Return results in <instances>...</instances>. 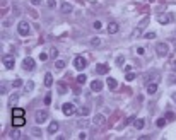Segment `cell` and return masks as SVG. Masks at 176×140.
<instances>
[{
    "label": "cell",
    "mask_w": 176,
    "mask_h": 140,
    "mask_svg": "<svg viewBox=\"0 0 176 140\" xmlns=\"http://www.w3.org/2000/svg\"><path fill=\"white\" fill-rule=\"evenodd\" d=\"M26 125V120H24V116H12V127H24Z\"/></svg>",
    "instance_id": "obj_10"
},
{
    "label": "cell",
    "mask_w": 176,
    "mask_h": 140,
    "mask_svg": "<svg viewBox=\"0 0 176 140\" xmlns=\"http://www.w3.org/2000/svg\"><path fill=\"white\" fill-rule=\"evenodd\" d=\"M16 101H19V94H17V92L10 96V99H9V104H10V106H14V104H16Z\"/></svg>",
    "instance_id": "obj_26"
},
{
    "label": "cell",
    "mask_w": 176,
    "mask_h": 140,
    "mask_svg": "<svg viewBox=\"0 0 176 140\" xmlns=\"http://www.w3.org/2000/svg\"><path fill=\"white\" fill-rule=\"evenodd\" d=\"M89 113H91V108H89V106H82V108L77 111V115H79V116H82V118L89 116Z\"/></svg>",
    "instance_id": "obj_18"
},
{
    "label": "cell",
    "mask_w": 176,
    "mask_h": 140,
    "mask_svg": "<svg viewBox=\"0 0 176 140\" xmlns=\"http://www.w3.org/2000/svg\"><path fill=\"white\" fill-rule=\"evenodd\" d=\"M167 82H169V84H176V72H175V74H171V75H169V79H167Z\"/></svg>",
    "instance_id": "obj_34"
},
{
    "label": "cell",
    "mask_w": 176,
    "mask_h": 140,
    "mask_svg": "<svg viewBox=\"0 0 176 140\" xmlns=\"http://www.w3.org/2000/svg\"><path fill=\"white\" fill-rule=\"evenodd\" d=\"M62 111H63V115H65V116H72V115H75V113H77V108H75V104H74V103H65V104L62 106Z\"/></svg>",
    "instance_id": "obj_1"
},
{
    "label": "cell",
    "mask_w": 176,
    "mask_h": 140,
    "mask_svg": "<svg viewBox=\"0 0 176 140\" xmlns=\"http://www.w3.org/2000/svg\"><path fill=\"white\" fill-rule=\"evenodd\" d=\"M156 125L157 127H164V125H166V118H159V120L156 121Z\"/></svg>",
    "instance_id": "obj_35"
},
{
    "label": "cell",
    "mask_w": 176,
    "mask_h": 140,
    "mask_svg": "<svg viewBox=\"0 0 176 140\" xmlns=\"http://www.w3.org/2000/svg\"><path fill=\"white\" fill-rule=\"evenodd\" d=\"M147 26H149V17H144V19H142V22L138 24L137 28H138V29H140V31H142V29H145Z\"/></svg>",
    "instance_id": "obj_24"
},
{
    "label": "cell",
    "mask_w": 176,
    "mask_h": 140,
    "mask_svg": "<svg viewBox=\"0 0 176 140\" xmlns=\"http://www.w3.org/2000/svg\"><path fill=\"white\" fill-rule=\"evenodd\" d=\"M2 62H4V65H5V69H14V57H12V55H4V57H2Z\"/></svg>",
    "instance_id": "obj_6"
},
{
    "label": "cell",
    "mask_w": 176,
    "mask_h": 140,
    "mask_svg": "<svg viewBox=\"0 0 176 140\" xmlns=\"http://www.w3.org/2000/svg\"><path fill=\"white\" fill-rule=\"evenodd\" d=\"M133 121H135V116H128L127 120H125V123H127V125H130V123H133Z\"/></svg>",
    "instance_id": "obj_43"
},
{
    "label": "cell",
    "mask_w": 176,
    "mask_h": 140,
    "mask_svg": "<svg viewBox=\"0 0 176 140\" xmlns=\"http://www.w3.org/2000/svg\"><path fill=\"white\" fill-rule=\"evenodd\" d=\"M156 53L157 57H166L167 53H169V46H167V43H157L156 45Z\"/></svg>",
    "instance_id": "obj_3"
},
{
    "label": "cell",
    "mask_w": 176,
    "mask_h": 140,
    "mask_svg": "<svg viewBox=\"0 0 176 140\" xmlns=\"http://www.w3.org/2000/svg\"><path fill=\"white\" fill-rule=\"evenodd\" d=\"M67 86H65V84H58V94H65V92H67Z\"/></svg>",
    "instance_id": "obj_29"
},
{
    "label": "cell",
    "mask_w": 176,
    "mask_h": 140,
    "mask_svg": "<svg viewBox=\"0 0 176 140\" xmlns=\"http://www.w3.org/2000/svg\"><path fill=\"white\" fill-rule=\"evenodd\" d=\"M103 86H104V84H103L101 80H92V82H91V91H92V92H101V91H103Z\"/></svg>",
    "instance_id": "obj_9"
},
{
    "label": "cell",
    "mask_w": 176,
    "mask_h": 140,
    "mask_svg": "<svg viewBox=\"0 0 176 140\" xmlns=\"http://www.w3.org/2000/svg\"><path fill=\"white\" fill-rule=\"evenodd\" d=\"M104 121H106V118H104V115H101V113H98V115L92 118V123H94V125H103Z\"/></svg>",
    "instance_id": "obj_15"
},
{
    "label": "cell",
    "mask_w": 176,
    "mask_h": 140,
    "mask_svg": "<svg viewBox=\"0 0 176 140\" xmlns=\"http://www.w3.org/2000/svg\"><path fill=\"white\" fill-rule=\"evenodd\" d=\"M34 89V82H33V80H29V82H26V92H31V91Z\"/></svg>",
    "instance_id": "obj_28"
},
{
    "label": "cell",
    "mask_w": 176,
    "mask_h": 140,
    "mask_svg": "<svg viewBox=\"0 0 176 140\" xmlns=\"http://www.w3.org/2000/svg\"><path fill=\"white\" fill-rule=\"evenodd\" d=\"M171 67H173V69L176 70V58H175V60H173V62H171Z\"/></svg>",
    "instance_id": "obj_50"
},
{
    "label": "cell",
    "mask_w": 176,
    "mask_h": 140,
    "mask_svg": "<svg viewBox=\"0 0 176 140\" xmlns=\"http://www.w3.org/2000/svg\"><path fill=\"white\" fill-rule=\"evenodd\" d=\"M74 67L77 70H84L87 67V60L84 58V57H75V60H74Z\"/></svg>",
    "instance_id": "obj_5"
},
{
    "label": "cell",
    "mask_w": 176,
    "mask_h": 140,
    "mask_svg": "<svg viewBox=\"0 0 176 140\" xmlns=\"http://www.w3.org/2000/svg\"><path fill=\"white\" fill-rule=\"evenodd\" d=\"M144 51H145V50H144L142 46H138V48H137V55H144Z\"/></svg>",
    "instance_id": "obj_48"
},
{
    "label": "cell",
    "mask_w": 176,
    "mask_h": 140,
    "mask_svg": "<svg viewBox=\"0 0 176 140\" xmlns=\"http://www.w3.org/2000/svg\"><path fill=\"white\" fill-rule=\"evenodd\" d=\"M92 26H94V29H101V28H103V22H101V21H96Z\"/></svg>",
    "instance_id": "obj_39"
},
{
    "label": "cell",
    "mask_w": 176,
    "mask_h": 140,
    "mask_svg": "<svg viewBox=\"0 0 176 140\" xmlns=\"http://www.w3.org/2000/svg\"><path fill=\"white\" fill-rule=\"evenodd\" d=\"M86 80H87V77H86V75H82V74L77 77V82H79V84H86Z\"/></svg>",
    "instance_id": "obj_32"
},
{
    "label": "cell",
    "mask_w": 176,
    "mask_h": 140,
    "mask_svg": "<svg viewBox=\"0 0 176 140\" xmlns=\"http://www.w3.org/2000/svg\"><path fill=\"white\" fill-rule=\"evenodd\" d=\"M50 103H51V96H50V94H46V98H45V104L48 106Z\"/></svg>",
    "instance_id": "obj_45"
},
{
    "label": "cell",
    "mask_w": 176,
    "mask_h": 140,
    "mask_svg": "<svg viewBox=\"0 0 176 140\" xmlns=\"http://www.w3.org/2000/svg\"><path fill=\"white\" fill-rule=\"evenodd\" d=\"M91 45H92V46H101V40H99V38H92V40H91Z\"/></svg>",
    "instance_id": "obj_30"
},
{
    "label": "cell",
    "mask_w": 176,
    "mask_h": 140,
    "mask_svg": "<svg viewBox=\"0 0 176 140\" xmlns=\"http://www.w3.org/2000/svg\"><path fill=\"white\" fill-rule=\"evenodd\" d=\"M46 4H48L50 9H55L57 7V0H46Z\"/></svg>",
    "instance_id": "obj_33"
},
{
    "label": "cell",
    "mask_w": 176,
    "mask_h": 140,
    "mask_svg": "<svg viewBox=\"0 0 176 140\" xmlns=\"http://www.w3.org/2000/svg\"><path fill=\"white\" fill-rule=\"evenodd\" d=\"M65 67H67V62L65 60H57L55 62V69L57 70H63Z\"/></svg>",
    "instance_id": "obj_21"
},
{
    "label": "cell",
    "mask_w": 176,
    "mask_h": 140,
    "mask_svg": "<svg viewBox=\"0 0 176 140\" xmlns=\"http://www.w3.org/2000/svg\"><path fill=\"white\" fill-rule=\"evenodd\" d=\"M36 123H45V121L48 120V113L45 110H39V111H36Z\"/></svg>",
    "instance_id": "obj_8"
},
{
    "label": "cell",
    "mask_w": 176,
    "mask_h": 140,
    "mask_svg": "<svg viewBox=\"0 0 176 140\" xmlns=\"http://www.w3.org/2000/svg\"><path fill=\"white\" fill-rule=\"evenodd\" d=\"M173 118H175V115H173L171 111H167V113H166V120H173Z\"/></svg>",
    "instance_id": "obj_46"
},
{
    "label": "cell",
    "mask_w": 176,
    "mask_h": 140,
    "mask_svg": "<svg viewBox=\"0 0 176 140\" xmlns=\"http://www.w3.org/2000/svg\"><path fill=\"white\" fill-rule=\"evenodd\" d=\"M36 67V63H34V60L31 58V57H26L24 60H22V69L24 70H33Z\"/></svg>",
    "instance_id": "obj_7"
},
{
    "label": "cell",
    "mask_w": 176,
    "mask_h": 140,
    "mask_svg": "<svg viewBox=\"0 0 176 140\" xmlns=\"http://www.w3.org/2000/svg\"><path fill=\"white\" fill-rule=\"evenodd\" d=\"M5 92H7V89H5V86H4V84H2V86H0V94H2V96H4V94H5Z\"/></svg>",
    "instance_id": "obj_47"
},
{
    "label": "cell",
    "mask_w": 176,
    "mask_h": 140,
    "mask_svg": "<svg viewBox=\"0 0 176 140\" xmlns=\"http://www.w3.org/2000/svg\"><path fill=\"white\" fill-rule=\"evenodd\" d=\"M72 9H74V7H72V4H67V2H65V4H62V7H60V10H62L63 14H70Z\"/></svg>",
    "instance_id": "obj_20"
},
{
    "label": "cell",
    "mask_w": 176,
    "mask_h": 140,
    "mask_svg": "<svg viewBox=\"0 0 176 140\" xmlns=\"http://www.w3.org/2000/svg\"><path fill=\"white\" fill-rule=\"evenodd\" d=\"M96 72H98L99 75L108 74V65H104V63H98V65H96Z\"/></svg>",
    "instance_id": "obj_16"
},
{
    "label": "cell",
    "mask_w": 176,
    "mask_h": 140,
    "mask_svg": "<svg viewBox=\"0 0 176 140\" xmlns=\"http://www.w3.org/2000/svg\"><path fill=\"white\" fill-rule=\"evenodd\" d=\"M39 60L46 62V60H48V53H45V51H43V53H41V55H39Z\"/></svg>",
    "instance_id": "obj_40"
},
{
    "label": "cell",
    "mask_w": 176,
    "mask_h": 140,
    "mask_svg": "<svg viewBox=\"0 0 176 140\" xmlns=\"http://www.w3.org/2000/svg\"><path fill=\"white\" fill-rule=\"evenodd\" d=\"M12 116H24V110L22 108H14L12 110Z\"/></svg>",
    "instance_id": "obj_25"
},
{
    "label": "cell",
    "mask_w": 176,
    "mask_h": 140,
    "mask_svg": "<svg viewBox=\"0 0 176 140\" xmlns=\"http://www.w3.org/2000/svg\"><path fill=\"white\" fill-rule=\"evenodd\" d=\"M118 29H120L118 22H113V21H111V22L108 24V33H109V34H116V33H118Z\"/></svg>",
    "instance_id": "obj_12"
},
{
    "label": "cell",
    "mask_w": 176,
    "mask_h": 140,
    "mask_svg": "<svg viewBox=\"0 0 176 140\" xmlns=\"http://www.w3.org/2000/svg\"><path fill=\"white\" fill-rule=\"evenodd\" d=\"M171 99H173V101L176 103V92H173V94H171Z\"/></svg>",
    "instance_id": "obj_51"
},
{
    "label": "cell",
    "mask_w": 176,
    "mask_h": 140,
    "mask_svg": "<svg viewBox=\"0 0 176 140\" xmlns=\"http://www.w3.org/2000/svg\"><path fill=\"white\" fill-rule=\"evenodd\" d=\"M133 127H135L137 130H142V128L145 127V120H144V118H135V121H133Z\"/></svg>",
    "instance_id": "obj_17"
},
{
    "label": "cell",
    "mask_w": 176,
    "mask_h": 140,
    "mask_svg": "<svg viewBox=\"0 0 176 140\" xmlns=\"http://www.w3.org/2000/svg\"><path fill=\"white\" fill-rule=\"evenodd\" d=\"M123 62H125V58H123V57L120 55V57L116 58V65H118V67H121V65H123Z\"/></svg>",
    "instance_id": "obj_38"
},
{
    "label": "cell",
    "mask_w": 176,
    "mask_h": 140,
    "mask_svg": "<svg viewBox=\"0 0 176 140\" xmlns=\"http://www.w3.org/2000/svg\"><path fill=\"white\" fill-rule=\"evenodd\" d=\"M79 139H80V140L87 139V133H86V132H80V133H79Z\"/></svg>",
    "instance_id": "obj_44"
},
{
    "label": "cell",
    "mask_w": 176,
    "mask_h": 140,
    "mask_svg": "<svg viewBox=\"0 0 176 140\" xmlns=\"http://www.w3.org/2000/svg\"><path fill=\"white\" fill-rule=\"evenodd\" d=\"M50 55H51L53 58H57V55H58V51H57V48H51V51H50Z\"/></svg>",
    "instance_id": "obj_42"
},
{
    "label": "cell",
    "mask_w": 176,
    "mask_h": 140,
    "mask_svg": "<svg viewBox=\"0 0 176 140\" xmlns=\"http://www.w3.org/2000/svg\"><path fill=\"white\" fill-rule=\"evenodd\" d=\"M125 79H127L128 82H130V80H133V79H135V74H133V72H128L127 75H125Z\"/></svg>",
    "instance_id": "obj_36"
},
{
    "label": "cell",
    "mask_w": 176,
    "mask_h": 140,
    "mask_svg": "<svg viewBox=\"0 0 176 140\" xmlns=\"http://www.w3.org/2000/svg\"><path fill=\"white\" fill-rule=\"evenodd\" d=\"M31 135H33V137H36V139H39V137L43 135V132L39 130V128H33V130H31Z\"/></svg>",
    "instance_id": "obj_27"
},
{
    "label": "cell",
    "mask_w": 176,
    "mask_h": 140,
    "mask_svg": "<svg viewBox=\"0 0 176 140\" xmlns=\"http://www.w3.org/2000/svg\"><path fill=\"white\" fill-rule=\"evenodd\" d=\"M77 127H79V128H86V127H87V121H86V120H79L77 121Z\"/></svg>",
    "instance_id": "obj_31"
},
{
    "label": "cell",
    "mask_w": 176,
    "mask_h": 140,
    "mask_svg": "<svg viewBox=\"0 0 176 140\" xmlns=\"http://www.w3.org/2000/svg\"><path fill=\"white\" fill-rule=\"evenodd\" d=\"M17 31H19L21 36H29V33H31V26H29V22H26V21H21L19 26H17Z\"/></svg>",
    "instance_id": "obj_2"
},
{
    "label": "cell",
    "mask_w": 176,
    "mask_h": 140,
    "mask_svg": "<svg viewBox=\"0 0 176 140\" xmlns=\"http://www.w3.org/2000/svg\"><path fill=\"white\" fill-rule=\"evenodd\" d=\"M156 38V33H147L145 34V40H154Z\"/></svg>",
    "instance_id": "obj_41"
},
{
    "label": "cell",
    "mask_w": 176,
    "mask_h": 140,
    "mask_svg": "<svg viewBox=\"0 0 176 140\" xmlns=\"http://www.w3.org/2000/svg\"><path fill=\"white\" fill-rule=\"evenodd\" d=\"M159 22L161 24H169V22H173V16L171 14H163V16H159Z\"/></svg>",
    "instance_id": "obj_11"
},
{
    "label": "cell",
    "mask_w": 176,
    "mask_h": 140,
    "mask_svg": "<svg viewBox=\"0 0 176 140\" xmlns=\"http://www.w3.org/2000/svg\"><path fill=\"white\" fill-rule=\"evenodd\" d=\"M156 91H157V82H149V84H147V94H149V96L156 94Z\"/></svg>",
    "instance_id": "obj_14"
},
{
    "label": "cell",
    "mask_w": 176,
    "mask_h": 140,
    "mask_svg": "<svg viewBox=\"0 0 176 140\" xmlns=\"http://www.w3.org/2000/svg\"><path fill=\"white\" fill-rule=\"evenodd\" d=\"M12 86H14V87L17 89V87H21V86H22V80H21V79H16L14 82H12Z\"/></svg>",
    "instance_id": "obj_37"
},
{
    "label": "cell",
    "mask_w": 176,
    "mask_h": 140,
    "mask_svg": "<svg viewBox=\"0 0 176 140\" xmlns=\"http://www.w3.org/2000/svg\"><path fill=\"white\" fill-rule=\"evenodd\" d=\"M31 4H33V5H39V4H41V0H31Z\"/></svg>",
    "instance_id": "obj_49"
},
{
    "label": "cell",
    "mask_w": 176,
    "mask_h": 140,
    "mask_svg": "<svg viewBox=\"0 0 176 140\" xmlns=\"http://www.w3.org/2000/svg\"><path fill=\"white\" fill-rule=\"evenodd\" d=\"M58 128H60L58 121H51V123H50V127H48V133H50V135H55V133L58 132Z\"/></svg>",
    "instance_id": "obj_13"
},
{
    "label": "cell",
    "mask_w": 176,
    "mask_h": 140,
    "mask_svg": "<svg viewBox=\"0 0 176 140\" xmlns=\"http://www.w3.org/2000/svg\"><path fill=\"white\" fill-rule=\"evenodd\" d=\"M106 84H108V87H109L111 91H115V89L118 87V82L113 79V77H108V79H106Z\"/></svg>",
    "instance_id": "obj_19"
},
{
    "label": "cell",
    "mask_w": 176,
    "mask_h": 140,
    "mask_svg": "<svg viewBox=\"0 0 176 140\" xmlns=\"http://www.w3.org/2000/svg\"><path fill=\"white\" fill-rule=\"evenodd\" d=\"M157 80H159V72L157 70H150L149 74L144 75V82L145 84H149V82H157Z\"/></svg>",
    "instance_id": "obj_4"
},
{
    "label": "cell",
    "mask_w": 176,
    "mask_h": 140,
    "mask_svg": "<svg viewBox=\"0 0 176 140\" xmlns=\"http://www.w3.org/2000/svg\"><path fill=\"white\" fill-rule=\"evenodd\" d=\"M10 139H21V132L17 127H14V130L10 132Z\"/></svg>",
    "instance_id": "obj_23"
},
{
    "label": "cell",
    "mask_w": 176,
    "mask_h": 140,
    "mask_svg": "<svg viewBox=\"0 0 176 140\" xmlns=\"http://www.w3.org/2000/svg\"><path fill=\"white\" fill-rule=\"evenodd\" d=\"M51 84H53L51 74H45V86H46V87H51Z\"/></svg>",
    "instance_id": "obj_22"
}]
</instances>
